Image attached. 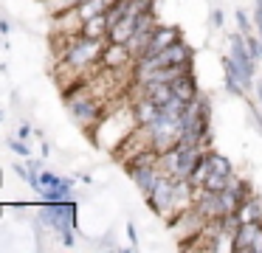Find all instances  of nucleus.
I'll list each match as a JSON object with an SVG mask.
<instances>
[{"label":"nucleus","instance_id":"ddd939ff","mask_svg":"<svg viewBox=\"0 0 262 253\" xmlns=\"http://www.w3.org/2000/svg\"><path fill=\"white\" fill-rule=\"evenodd\" d=\"M178 28H172V26H155V31H152V42H149V48H147V54H158V51H164V48H169L172 42H178ZM144 54V56H147Z\"/></svg>","mask_w":262,"mask_h":253},{"label":"nucleus","instance_id":"f8f14e48","mask_svg":"<svg viewBox=\"0 0 262 253\" xmlns=\"http://www.w3.org/2000/svg\"><path fill=\"white\" fill-rule=\"evenodd\" d=\"M133 116H136V121L141 124V127H149V124H152L155 118L161 116V107L155 104L149 96H141V99L133 104Z\"/></svg>","mask_w":262,"mask_h":253},{"label":"nucleus","instance_id":"aec40b11","mask_svg":"<svg viewBox=\"0 0 262 253\" xmlns=\"http://www.w3.org/2000/svg\"><path fill=\"white\" fill-rule=\"evenodd\" d=\"M40 194L46 197V202H62V200H68V194H71V180H65V183H59V186H46Z\"/></svg>","mask_w":262,"mask_h":253},{"label":"nucleus","instance_id":"423d86ee","mask_svg":"<svg viewBox=\"0 0 262 253\" xmlns=\"http://www.w3.org/2000/svg\"><path fill=\"white\" fill-rule=\"evenodd\" d=\"M231 250L262 253V225L259 222H239L234 236H231Z\"/></svg>","mask_w":262,"mask_h":253},{"label":"nucleus","instance_id":"412c9836","mask_svg":"<svg viewBox=\"0 0 262 253\" xmlns=\"http://www.w3.org/2000/svg\"><path fill=\"white\" fill-rule=\"evenodd\" d=\"M206 174H209V157H206V152H203V155H200V160H198V166H194V172H192V177H189V180H192V183L200 189V186H203V180H206Z\"/></svg>","mask_w":262,"mask_h":253},{"label":"nucleus","instance_id":"9b49d317","mask_svg":"<svg viewBox=\"0 0 262 253\" xmlns=\"http://www.w3.org/2000/svg\"><path fill=\"white\" fill-rule=\"evenodd\" d=\"M183 73H189V65H166V67H155V71L144 73V76H138V79H141V84H147V82H166V84H172L178 76H183Z\"/></svg>","mask_w":262,"mask_h":253},{"label":"nucleus","instance_id":"6e6552de","mask_svg":"<svg viewBox=\"0 0 262 253\" xmlns=\"http://www.w3.org/2000/svg\"><path fill=\"white\" fill-rule=\"evenodd\" d=\"M133 62H136V56H133L130 45L124 42H107L102 51V62L99 65H104L107 71H121V67H130Z\"/></svg>","mask_w":262,"mask_h":253},{"label":"nucleus","instance_id":"a878e982","mask_svg":"<svg viewBox=\"0 0 262 253\" xmlns=\"http://www.w3.org/2000/svg\"><path fill=\"white\" fill-rule=\"evenodd\" d=\"M9 146H12V149L17 152V155H31V149L23 144V138H12V141H9Z\"/></svg>","mask_w":262,"mask_h":253},{"label":"nucleus","instance_id":"a211bd4d","mask_svg":"<svg viewBox=\"0 0 262 253\" xmlns=\"http://www.w3.org/2000/svg\"><path fill=\"white\" fill-rule=\"evenodd\" d=\"M237 219L239 222H259L262 219V205L256 202V197H248V200L237 208Z\"/></svg>","mask_w":262,"mask_h":253},{"label":"nucleus","instance_id":"7ed1b4c3","mask_svg":"<svg viewBox=\"0 0 262 253\" xmlns=\"http://www.w3.org/2000/svg\"><path fill=\"white\" fill-rule=\"evenodd\" d=\"M147 132H149V141H152V149L158 152V155H164V152H169L172 146H178V141H181L183 118H175V116L161 110V116L147 127Z\"/></svg>","mask_w":262,"mask_h":253},{"label":"nucleus","instance_id":"cd10ccee","mask_svg":"<svg viewBox=\"0 0 262 253\" xmlns=\"http://www.w3.org/2000/svg\"><path fill=\"white\" fill-rule=\"evenodd\" d=\"M127 239H130L133 242V245H138V231H136V225H127Z\"/></svg>","mask_w":262,"mask_h":253},{"label":"nucleus","instance_id":"c85d7f7f","mask_svg":"<svg viewBox=\"0 0 262 253\" xmlns=\"http://www.w3.org/2000/svg\"><path fill=\"white\" fill-rule=\"evenodd\" d=\"M251 116H254L256 127H259V132H262V116H259V110H256V107H251Z\"/></svg>","mask_w":262,"mask_h":253},{"label":"nucleus","instance_id":"6ab92c4d","mask_svg":"<svg viewBox=\"0 0 262 253\" xmlns=\"http://www.w3.org/2000/svg\"><path fill=\"white\" fill-rule=\"evenodd\" d=\"M206 157H209V172L214 174H223V177H231V160H228L226 155H220V152H206Z\"/></svg>","mask_w":262,"mask_h":253},{"label":"nucleus","instance_id":"4be33fe9","mask_svg":"<svg viewBox=\"0 0 262 253\" xmlns=\"http://www.w3.org/2000/svg\"><path fill=\"white\" fill-rule=\"evenodd\" d=\"M85 0H48V9L54 14H62V11H71V9H79Z\"/></svg>","mask_w":262,"mask_h":253},{"label":"nucleus","instance_id":"20e7f679","mask_svg":"<svg viewBox=\"0 0 262 253\" xmlns=\"http://www.w3.org/2000/svg\"><path fill=\"white\" fill-rule=\"evenodd\" d=\"M42 222L59 231L65 245H74V225H76V202L62 200V202H46L40 211Z\"/></svg>","mask_w":262,"mask_h":253},{"label":"nucleus","instance_id":"c756f323","mask_svg":"<svg viewBox=\"0 0 262 253\" xmlns=\"http://www.w3.org/2000/svg\"><path fill=\"white\" fill-rule=\"evenodd\" d=\"M237 22H239V28H243V31L248 28V20H245V14H243V11H237Z\"/></svg>","mask_w":262,"mask_h":253},{"label":"nucleus","instance_id":"f257e3e1","mask_svg":"<svg viewBox=\"0 0 262 253\" xmlns=\"http://www.w3.org/2000/svg\"><path fill=\"white\" fill-rule=\"evenodd\" d=\"M102 39H93V37H85V34H74L71 37V45L65 48L62 59L65 65L71 67V71H85V67L96 65V62H102Z\"/></svg>","mask_w":262,"mask_h":253},{"label":"nucleus","instance_id":"bb28decb","mask_svg":"<svg viewBox=\"0 0 262 253\" xmlns=\"http://www.w3.org/2000/svg\"><path fill=\"white\" fill-rule=\"evenodd\" d=\"M256 34L262 39V0H256Z\"/></svg>","mask_w":262,"mask_h":253},{"label":"nucleus","instance_id":"f3484780","mask_svg":"<svg viewBox=\"0 0 262 253\" xmlns=\"http://www.w3.org/2000/svg\"><path fill=\"white\" fill-rule=\"evenodd\" d=\"M107 28H110L107 14H96V17L82 22V34H85V37H93V39H104L107 37Z\"/></svg>","mask_w":262,"mask_h":253},{"label":"nucleus","instance_id":"b1692460","mask_svg":"<svg viewBox=\"0 0 262 253\" xmlns=\"http://www.w3.org/2000/svg\"><path fill=\"white\" fill-rule=\"evenodd\" d=\"M40 183H42V189H46V186H59V183H65V180L57 177L54 172H40ZM42 189H40V191H42Z\"/></svg>","mask_w":262,"mask_h":253},{"label":"nucleus","instance_id":"1a4fd4ad","mask_svg":"<svg viewBox=\"0 0 262 253\" xmlns=\"http://www.w3.org/2000/svg\"><path fill=\"white\" fill-rule=\"evenodd\" d=\"M231 59H234V65L243 71L245 82H248V87H251V79H254V56H251L248 42H245L243 34H237V37L231 39Z\"/></svg>","mask_w":262,"mask_h":253},{"label":"nucleus","instance_id":"39448f33","mask_svg":"<svg viewBox=\"0 0 262 253\" xmlns=\"http://www.w3.org/2000/svg\"><path fill=\"white\" fill-rule=\"evenodd\" d=\"M147 202H149V208H152L155 214L172 217V211H175V177L161 174L158 183H155V189L147 194Z\"/></svg>","mask_w":262,"mask_h":253},{"label":"nucleus","instance_id":"f03ea898","mask_svg":"<svg viewBox=\"0 0 262 253\" xmlns=\"http://www.w3.org/2000/svg\"><path fill=\"white\" fill-rule=\"evenodd\" d=\"M166 65H192V48L186 42H172L169 48L158 51V54H147L136 59V73L144 76V73L155 71V67H166Z\"/></svg>","mask_w":262,"mask_h":253},{"label":"nucleus","instance_id":"dca6fc26","mask_svg":"<svg viewBox=\"0 0 262 253\" xmlns=\"http://www.w3.org/2000/svg\"><path fill=\"white\" fill-rule=\"evenodd\" d=\"M144 96H149V99L164 110V107L172 101V96H175V93H172V84H166V82H147V84H144Z\"/></svg>","mask_w":262,"mask_h":253},{"label":"nucleus","instance_id":"5701e85b","mask_svg":"<svg viewBox=\"0 0 262 253\" xmlns=\"http://www.w3.org/2000/svg\"><path fill=\"white\" fill-rule=\"evenodd\" d=\"M228 180H231V177H223V174H214V172H209V174H206V180H203V189L223 191V189L228 186Z\"/></svg>","mask_w":262,"mask_h":253},{"label":"nucleus","instance_id":"9d476101","mask_svg":"<svg viewBox=\"0 0 262 253\" xmlns=\"http://www.w3.org/2000/svg\"><path fill=\"white\" fill-rule=\"evenodd\" d=\"M136 28H138V17L136 14H124L119 22H113L110 26V31H107V42H130L133 39V34H136Z\"/></svg>","mask_w":262,"mask_h":253},{"label":"nucleus","instance_id":"0eeeda50","mask_svg":"<svg viewBox=\"0 0 262 253\" xmlns=\"http://www.w3.org/2000/svg\"><path fill=\"white\" fill-rule=\"evenodd\" d=\"M68 104H71L74 118H76V121H82L85 127L102 121V101L91 99V96H79V93H76V96H71V99H68Z\"/></svg>","mask_w":262,"mask_h":253},{"label":"nucleus","instance_id":"4468645a","mask_svg":"<svg viewBox=\"0 0 262 253\" xmlns=\"http://www.w3.org/2000/svg\"><path fill=\"white\" fill-rule=\"evenodd\" d=\"M223 67H226V90H228V93H234V96H243V90L248 87L243 71L234 65V59H226V62H223Z\"/></svg>","mask_w":262,"mask_h":253},{"label":"nucleus","instance_id":"393cba45","mask_svg":"<svg viewBox=\"0 0 262 253\" xmlns=\"http://www.w3.org/2000/svg\"><path fill=\"white\" fill-rule=\"evenodd\" d=\"M245 42H248V51H251V56H254V59H259V56H262V39H256V37H248Z\"/></svg>","mask_w":262,"mask_h":253},{"label":"nucleus","instance_id":"2eb2a0df","mask_svg":"<svg viewBox=\"0 0 262 253\" xmlns=\"http://www.w3.org/2000/svg\"><path fill=\"white\" fill-rule=\"evenodd\" d=\"M172 93L178 96L181 101H194L198 99V84H194V76H192V71L189 73H183V76H178L175 82H172Z\"/></svg>","mask_w":262,"mask_h":253}]
</instances>
